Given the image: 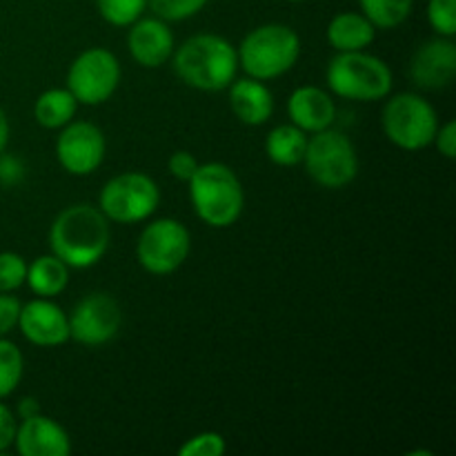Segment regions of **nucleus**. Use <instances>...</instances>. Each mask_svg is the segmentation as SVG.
<instances>
[{
    "instance_id": "obj_18",
    "label": "nucleus",
    "mask_w": 456,
    "mask_h": 456,
    "mask_svg": "<svg viewBox=\"0 0 456 456\" xmlns=\"http://www.w3.org/2000/svg\"><path fill=\"white\" fill-rule=\"evenodd\" d=\"M227 96H230V107L236 118L249 127L265 125L274 114V96L265 80L252 78V76L234 78L227 87Z\"/></svg>"
},
{
    "instance_id": "obj_8",
    "label": "nucleus",
    "mask_w": 456,
    "mask_h": 456,
    "mask_svg": "<svg viewBox=\"0 0 456 456\" xmlns=\"http://www.w3.org/2000/svg\"><path fill=\"white\" fill-rule=\"evenodd\" d=\"M160 190L145 172H123L110 178L98 194V209L118 225H134L154 216Z\"/></svg>"
},
{
    "instance_id": "obj_25",
    "label": "nucleus",
    "mask_w": 456,
    "mask_h": 456,
    "mask_svg": "<svg viewBox=\"0 0 456 456\" xmlns=\"http://www.w3.org/2000/svg\"><path fill=\"white\" fill-rule=\"evenodd\" d=\"M102 20L111 27H129L145 13L147 0H94Z\"/></svg>"
},
{
    "instance_id": "obj_27",
    "label": "nucleus",
    "mask_w": 456,
    "mask_h": 456,
    "mask_svg": "<svg viewBox=\"0 0 456 456\" xmlns=\"http://www.w3.org/2000/svg\"><path fill=\"white\" fill-rule=\"evenodd\" d=\"M428 22L436 36H456V0H428Z\"/></svg>"
},
{
    "instance_id": "obj_31",
    "label": "nucleus",
    "mask_w": 456,
    "mask_h": 456,
    "mask_svg": "<svg viewBox=\"0 0 456 456\" xmlns=\"http://www.w3.org/2000/svg\"><path fill=\"white\" fill-rule=\"evenodd\" d=\"M25 181V165L18 156L0 151V185L16 187Z\"/></svg>"
},
{
    "instance_id": "obj_16",
    "label": "nucleus",
    "mask_w": 456,
    "mask_h": 456,
    "mask_svg": "<svg viewBox=\"0 0 456 456\" xmlns=\"http://www.w3.org/2000/svg\"><path fill=\"white\" fill-rule=\"evenodd\" d=\"M13 450L20 456H69V432L43 412L18 421Z\"/></svg>"
},
{
    "instance_id": "obj_10",
    "label": "nucleus",
    "mask_w": 456,
    "mask_h": 456,
    "mask_svg": "<svg viewBox=\"0 0 456 456\" xmlns=\"http://www.w3.org/2000/svg\"><path fill=\"white\" fill-rule=\"evenodd\" d=\"M191 249L190 230L176 218H156L141 232L136 258L145 272L167 276L187 261Z\"/></svg>"
},
{
    "instance_id": "obj_11",
    "label": "nucleus",
    "mask_w": 456,
    "mask_h": 456,
    "mask_svg": "<svg viewBox=\"0 0 456 456\" xmlns=\"http://www.w3.org/2000/svg\"><path fill=\"white\" fill-rule=\"evenodd\" d=\"M67 319H69V341L98 347L110 343L118 334L123 312L111 294L92 292L76 303Z\"/></svg>"
},
{
    "instance_id": "obj_14",
    "label": "nucleus",
    "mask_w": 456,
    "mask_h": 456,
    "mask_svg": "<svg viewBox=\"0 0 456 456\" xmlns=\"http://www.w3.org/2000/svg\"><path fill=\"white\" fill-rule=\"evenodd\" d=\"M410 78L421 89H444L456 78V45L452 38L428 40L410 61Z\"/></svg>"
},
{
    "instance_id": "obj_23",
    "label": "nucleus",
    "mask_w": 456,
    "mask_h": 456,
    "mask_svg": "<svg viewBox=\"0 0 456 456\" xmlns=\"http://www.w3.org/2000/svg\"><path fill=\"white\" fill-rule=\"evenodd\" d=\"M359 7L377 29H396L410 18L414 0H359Z\"/></svg>"
},
{
    "instance_id": "obj_32",
    "label": "nucleus",
    "mask_w": 456,
    "mask_h": 456,
    "mask_svg": "<svg viewBox=\"0 0 456 456\" xmlns=\"http://www.w3.org/2000/svg\"><path fill=\"white\" fill-rule=\"evenodd\" d=\"M199 160H196V156L191 154V151H174L172 156H169L167 160V169L172 172L174 178H178V181H190L191 176H194V172L199 169Z\"/></svg>"
},
{
    "instance_id": "obj_1",
    "label": "nucleus",
    "mask_w": 456,
    "mask_h": 456,
    "mask_svg": "<svg viewBox=\"0 0 456 456\" xmlns=\"http://www.w3.org/2000/svg\"><path fill=\"white\" fill-rule=\"evenodd\" d=\"M110 221L98 208L76 203L62 209L49 227V248L69 270H89L110 248Z\"/></svg>"
},
{
    "instance_id": "obj_4",
    "label": "nucleus",
    "mask_w": 456,
    "mask_h": 456,
    "mask_svg": "<svg viewBox=\"0 0 456 456\" xmlns=\"http://www.w3.org/2000/svg\"><path fill=\"white\" fill-rule=\"evenodd\" d=\"M239 69L258 80H274L288 74L301 58V38L283 22L258 25L236 47Z\"/></svg>"
},
{
    "instance_id": "obj_30",
    "label": "nucleus",
    "mask_w": 456,
    "mask_h": 456,
    "mask_svg": "<svg viewBox=\"0 0 456 456\" xmlns=\"http://www.w3.org/2000/svg\"><path fill=\"white\" fill-rule=\"evenodd\" d=\"M20 305L13 294L0 292V338L9 337L18 325V314H20Z\"/></svg>"
},
{
    "instance_id": "obj_22",
    "label": "nucleus",
    "mask_w": 456,
    "mask_h": 456,
    "mask_svg": "<svg viewBox=\"0 0 456 456\" xmlns=\"http://www.w3.org/2000/svg\"><path fill=\"white\" fill-rule=\"evenodd\" d=\"M78 111V101L67 87H53L40 94L34 102V118L45 129H61L71 123Z\"/></svg>"
},
{
    "instance_id": "obj_33",
    "label": "nucleus",
    "mask_w": 456,
    "mask_h": 456,
    "mask_svg": "<svg viewBox=\"0 0 456 456\" xmlns=\"http://www.w3.org/2000/svg\"><path fill=\"white\" fill-rule=\"evenodd\" d=\"M18 430V417L9 405L3 403L0 399V454L13 448V439H16Z\"/></svg>"
},
{
    "instance_id": "obj_28",
    "label": "nucleus",
    "mask_w": 456,
    "mask_h": 456,
    "mask_svg": "<svg viewBox=\"0 0 456 456\" xmlns=\"http://www.w3.org/2000/svg\"><path fill=\"white\" fill-rule=\"evenodd\" d=\"M27 261L16 252H0V292L13 294L25 285Z\"/></svg>"
},
{
    "instance_id": "obj_6",
    "label": "nucleus",
    "mask_w": 456,
    "mask_h": 456,
    "mask_svg": "<svg viewBox=\"0 0 456 456\" xmlns=\"http://www.w3.org/2000/svg\"><path fill=\"white\" fill-rule=\"evenodd\" d=\"M381 127L387 141L399 150L421 151L435 141L439 114L432 102L419 94H395L381 111Z\"/></svg>"
},
{
    "instance_id": "obj_13",
    "label": "nucleus",
    "mask_w": 456,
    "mask_h": 456,
    "mask_svg": "<svg viewBox=\"0 0 456 456\" xmlns=\"http://www.w3.org/2000/svg\"><path fill=\"white\" fill-rule=\"evenodd\" d=\"M16 328L36 347H58L69 341V319L52 298L36 297L20 305Z\"/></svg>"
},
{
    "instance_id": "obj_37",
    "label": "nucleus",
    "mask_w": 456,
    "mask_h": 456,
    "mask_svg": "<svg viewBox=\"0 0 456 456\" xmlns=\"http://www.w3.org/2000/svg\"><path fill=\"white\" fill-rule=\"evenodd\" d=\"M288 3H305V0H288Z\"/></svg>"
},
{
    "instance_id": "obj_20",
    "label": "nucleus",
    "mask_w": 456,
    "mask_h": 456,
    "mask_svg": "<svg viewBox=\"0 0 456 456\" xmlns=\"http://www.w3.org/2000/svg\"><path fill=\"white\" fill-rule=\"evenodd\" d=\"M25 285H29L36 297L53 298L69 285V267L56 254H43L27 263Z\"/></svg>"
},
{
    "instance_id": "obj_35",
    "label": "nucleus",
    "mask_w": 456,
    "mask_h": 456,
    "mask_svg": "<svg viewBox=\"0 0 456 456\" xmlns=\"http://www.w3.org/2000/svg\"><path fill=\"white\" fill-rule=\"evenodd\" d=\"M36 414H40L38 399H34V396H22V399L18 401L16 417L18 419H29V417H36Z\"/></svg>"
},
{
    "instance_id": "obj_9",
    "label": "nucleus",
    "mask_w": 456,
    "mask_h": 456,
    "mask_svg": "<svg viewBox=\"0 0 456 456\" xmlns=\"http://www.w3.org/2000/svg\"><path fill=\"white\" fill-rule=\"evenodd\" d=\"M120 62L105 47H89L71 61L67 69V89L78 105L96 107L110 101L120 85Z\"/></svg>"
},
{
    "instance_id": "obj_19",
    "label": "nucleus",
    "mask_w": 456,
    "mask_h": 456,
    "mask_svg": "<svg viewBox=\"0 0 456 456\" xmlns=\"http://www.w3.org/2000/svg\"><path fill=\"white\" fill-rule=\"evenodd\" d=\"M328 43L337 52H361L377 38V27L361 12H341L330 20Z\"/></svg>"
},
{
    "instance_id": "obj_34",
    "label": "nucleus",
    "mask_w": 456,
    "mask_h": 456,
    "mask_svg": "<svg viewBox=\"0 0 456 456\" xmlns=\"http://www.w3.org/2000/svg\"><path fill=\"white\" fill-rule=\"evenodd\" d=\"M439 150V154H444L445 159L452 160L456 156V123L454 120H448L445 125H439L435 134V141H432Z\"/></svg>"
},
{
    "instance_id": "obj_5",
    "label": "nucleus",
    "mask_w": 456,
    "mask_h": 456,
    "mask_svg": "<svg viewBox=\"0 0 456 456\" xmlns=\"http://www.w3.org/2000/svg\"><path fill=\"white\" fill-rule=\"evenodd\" d=\"M325 80L334 96L356 102H374L390 96L395 74L383 58L361 52H337L328 62Z\"/></svg>"
},
{
    "instance_id": "obj_17",
    "label": "nucleus",
    "mask_w": 456,
    "mask_h": 456,
    "mask_svg": "<svg viewBox=\"0 0 456 456\" xmlns=\"http://www.w3.org/2000/svg\"><path fill=\"white\" fill-rule=\"evenodd\" d=\"M288 116L289 123L297 125L305 134L323 132L332 127L337 120V102L332 94L314 85H303L297 87L288 98Z\"/></svg>"
},
{
    "instance_id": "obj_21",
    "label": "nucleus",
    "mask_w": 456,
    "mask_h": 456,
    "mask_svg": "<svg viewBox=\"0 0 456 456\" xmlns=\"http://www.w3.org/2000/svg\"><path fill=\"white\" fill-rule=\"evenodd\" d=\"M307 134L297 125H279L265 136V154L279 167H294L303 163L307 147Z\"/></svg>"
},
{
    "instance_id": "obj_26",
    "label": "nucleus",
    "mask_w": 456,
    "mask_h": 456,
    "mask_svg": "<svg viewBox=\"0 0 456 456\" xmlns=\"http://www.w3.org/2000/svg\"><path fill=\"white\" fill-rule=\"evenodd\" d=\"M208 3L209 0H147V7L165 22H181L203 12Z\"/></svg>"
},
{
    "instance_id": "obj_24",
    "label": "nucleus",
    "mask_w": 456,
    "mask_h": 456,
    "mask_svg": "<svg viewBox=\"0 0 456 456\" xmlns=\"http://www.w3.org/2000/svg\"><path fill=\"white\" fill-rule=\"evenodd\" d=\"M25 374V356L7 337L0 338V399H7L20 386Z\"/></svg>"
},
{
    "instance_id": "obj_2",
    "label": "nucleus",
    "mask_w": 456,
    "mask_h": 456,
    "mask_svg": "<svg viewBox=\"0 0 456 456\" xmlns=\"http://www.w3.org/2000/svg\"><path fill=\"white\" fill-rule=\"evenodd\" d=\"M172 65L187 87L223 92L239 76V53L223 36L196 34L174 49Z\"/></svg>"
},
{
    "instance_id": "obj_7",
    "label": "nucleus",
    "mask_w": 456,
    "mask_h": 456,
    "mask_svg": "<svg viewBox=\"0 0 456 456\" xmlns=\"http://www.w3.org/2000/svg\"><path fill=\"white\" fill-rule=\"evenodd\" d=\"M305 172L325 190H341L359 176V154L350 138L338 129H323L307 138Z\"/></svg>"
},
{
    "instance_id": "obj_29",
    "label": "nucleus",
    "mask_w": 456,
    "mask_h": 456,
    "mask_svg": "<svg viewBox=\"0 0 456 456\" xmlns=\"http://www.w3.org/2000/svg\"><path fill=\"white\" fill-rule=\"evenodd\" d=\"M227 450L221 432H200L178 448V456H221Z\"/></svg>"
},
{
    "instance_id": "obj_36",
    "label": "nucleus",
    "mask_w": 456,
    "mask_h": 456,
    "mask_svg": "<svg viewBox=\"0 0 456 456\" xmlns=\"http://www.w3.org/2000/svg\"><path fill=\"white\" fill-rule=\"evenodd\" d=\"M9 134H12V127H9V118H7V114L3 111V107H0V151L7 150Z\"/></svg>"
},
{
    "instance_id": "obj_15",
    "label": "nucleus",
    "mask_w": 456,
    "mask_h": 456,
    "mask_svg": "<svg viewBox=\"0 0 456 456\" xmlns=\"http://www.w3.org/2000/svg\"><path fill=\"white\" fill-rule=\"evenodd\" d=\"M129 56L145 69H156L165 62L172 61V53L176 49L174 34L163 18H138L129 25L127 34Z\"/></svg>"
},
{
    "instance_id": "obj_12",
    "label": "nucleus",
    "mask_w": 456,
    "mask_h": 456,
    "mask_svg": "<svg viewBox=\"0 0 456 456\" xmlns=\"http://www.w3.org/2000/svg\"><path fill=\"white\" fill-rule=\"evenodd\" d=\"M105 134L89 120H71L56 138L58 165L71 176H89L105 160Z\"/></svg>"
},
{
    "instance_id": "obj_3",
    "label": "nucleus",
    "mask_w": 456,
    "mask_h": 456,
    "mask_svg": "<svg viewBox=\"0 0 456 456\" xmlns=\"http://www.w3.org/2000/svg\"><path fill=\"white\" fill-rule=\"evenodd\" d=\"M187 183L191 208L205 225L225 230L239 221L245 208V191L230 165L200 163Z\"/></svg>"
}]
</instances>
